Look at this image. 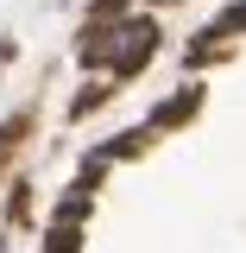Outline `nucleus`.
Listing matches in <instances>:
<instances>
[{"instance_id":"1","label":"nucleus","mask_w":246,"mask_h":253,"mask_svg":"<svg viewBox=\"0 0 246 253\" xmlns=\"http://www.w3.org/2000/svg\"><path fill=\"white\" fill-rule=\"evenodd\" d=\"M0 253H6V247H0Z\"/></svg>"}]
</instances>
